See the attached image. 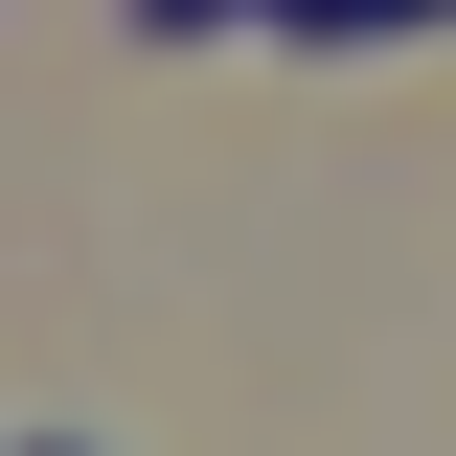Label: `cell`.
Here are the masks:
<instances>
[{"instance_id": "1", "label": "cell", "mask_w": 456, "mask_h": 456, "mask_svg": "<svg viewBox=\"0 0 456 456\" xmlns=\"http://www.w3.org/2000/svg\"><path fill=\"white\" fill-rule=\"evenodd\" d=\"M274 23H320V46H342V23H456V0H274Z\"/></svg>"}, {"instance_id": "2", "label": "cell", "mask_w": 456, "mask_h": 456, "mask_svg": "<svg viewBox=\"0 0 456 456\" xmlns=\"http://www.w3.org/2000/svg\"><path fill=\"white\" fill-rule=\"evenodd\" d=\"M137 23H251V0H137Z\"/></svg>"}]
</instances>
